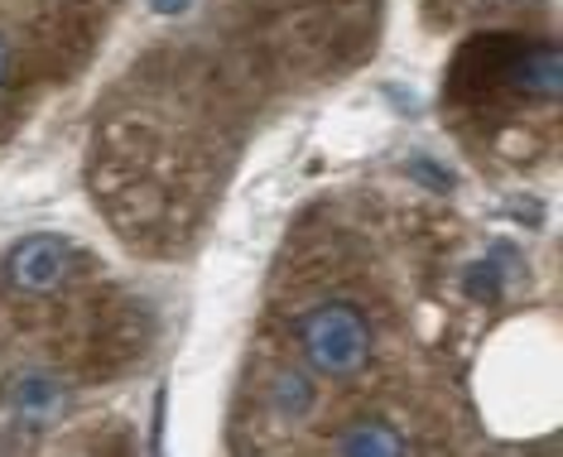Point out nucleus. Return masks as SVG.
Instances as JSON below:
<instances>
[{
  "instance_id": "1",
  "label": "nucleus",
  "mask_w": 563,
  "mask_h": 457,
  "mask_svg": "<svg viewBox=\"0 0 563 457\" xmlns=\"http://www.w3.org/2000/svg\"><path fill=\"white\" fill-rule=\"evenodd\" d=\"M299 357L323 380H352L371 361V319L352 299H323L299 319Z\"/></svg>"
},
{
  "instance_id": "2",
  "label": "nucleus",
  "mask_w": 563,
  "mask_h": 457,
  "mask_svg": "<svg viewBox=\"0 0 563 457\" xmlns=\"http://www.w3.org/2000/svg\"><path fill=\"white\" fill-rule=\"evenodd\" d=\"M73 241L58 232H34L10 246L5 265H0V285L10 299H48L68 285L73 275Z\"/></svg>"
},
{
  "instance_id": "3",
  "label": "nucleus",
  "mask_w": 563,
  "mask_h": 457,
  "mask_svg": "<svg viewBox=\"0 0 563 457\" xmlns=\"http://www.w3.org/2000/svg\"><path fill=\"white\" fill-rule=\"evenodd\" d=\"M492 82L510 87L516 97L525 101H554L559 87H563V58L549 40H534V44H516V48H501L492 40Z\"/></svg>"
},
{
  "instance_id": "4",
  "label": "nucleus",
  "mask_w": 563,
  "mask_h": 457,
  "mask_svg": "<svg viewBox=\"0 0 563 457\" xmlns=\"http://www.w3.org/2000/svg\"><path fill=\"white\" fill-rule=\"evenodd\" d=\"M0 400H5V410L15 424H54L73 410V386L63 380L58 371H44V366H30V371H15L5 380V390H0Z\"/></svg>"
},
{
  "instance_id": "5",
  "label": "nucleus",
  "mask_w": 563,
  "mask_h": 457,
  "mask_svg": "<svg viewBox=\"0 0 563 457\" xmlns=\"http://www.w3.org/2000/svg\"><path fill=\"white\" fill-rule=\"evenodd\" d=\"M332 453H342V457H400V453H409V438L390 424V419L366 414V419H352L347 428H338Z\"/></svg>"
},
{
  "instance_id": "6",
  "label": "nucleus",
  "mask_w": 563,
  "mask_h": 457,
  "mask_svg": "<svg viewBox=\"0 0 563 457\" xmlns=\"http://www.w3.org/2000/svg\"><path fill=\"white\" fill-rule=\"evenodd\" d=\"M318 404H323V390H318V380H313V371H279L275 380H271V410L285 419V424H309V419L318 414Z\"/></svg>"
},
{
  "instance_id": "7",
  "label": "nucleus",
  "mask_w": 563,
  "mask_h": 457,
  "mask_svg": "<svg viewBox=\"0 0 563 457\" xmlns=\"http://www.w3.org/2000/svg\"><path fill=\"white\" fill-rule=\"evenodd\" d=\"M463 285H467V294L477 299V303H496V299H501V265H496V260L467 265Z\"/></svg>"
},
{
  "instance_id": "8",
  "label": "nucleus",
  "mask_w": 563,
  "mask_h": 457,
  "mask_svg": "<svg viewBox=\"0 0 563 457\" xmlns=\"http://www.w3.org/2000/svg\"><path fill=\"white\" fill-rule=\"evenodd\" d=\"M10 68H15V48H10V40L0 34V92L10 87Z\"/></svg>"
},
{
  "instance_id": "9",
  "label": "nucleus",
  "mask_w": 563,
  "mask_h": 457,
  "mask_svg": "<svg viewBox=\"0 0 563 457\" xmlns=\"http://www.w3.org/2000/svg\"><path fill=\"white\" fill-rule=\"evenodd\" d=\"M159 10H184V0H159Z\"/></svg>"
}]
</instances>
